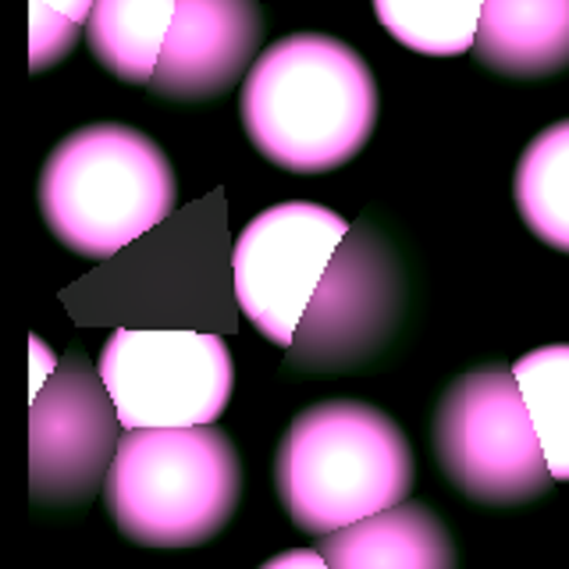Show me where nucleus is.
<instances>
[{
	"label": "nucleus",
	"mask_w": 569,
	"mask_h": 569,
	"mask_svg": "<svg viewBox=\"0 0 569 569\" xmlns=\"http://www.w3.org/2000/svg\"><path fill=\"white\" fill-rule=\"evenodd\" d=\"M413 452L381 409L335 399L302 409L278 449V495L307 533H335L402 506Z\"/></svg>",
	"instance_id": "obj_2"
},
{
	"label": "nucleus",
	"mask_w": 569,
	"mask_h": 569,
	"mask_svg": "<svg viewBox=\"0 0 569 569\" xmlns=\"http://www.w3.org/2000/svg\"><path fill=\"white\" fill-rule=\"evenodd\" d=\"M174 11L178 0H97L86 29L89 50L121 82L150 86Z\"/></svg>",
	"instance_id": "obj_13"
},
{
	"label": "nucleus",
	"mask_w": 569,
	"mask_h": 569,
	"mask_svg": "<svg viewBox=\"0 0 569 569\" xmlns=\"http://www.w3.org/2000/svg\"><path fill=\"white\" fill-rule=\"evenodd\" d=\"M93 4L97 0H29V8H40V11H50L58 18H68V22L82 26L89 14H93Z\"/></svg>",
	"instance_id": "obj_19"
},
{
	"label": "nucleus",
	"mask_w": 569,
	"mask_h": 569,
	"mask_svg": "<svg viewBox=\"0 0 569 569\" xmlns=\"http://www.w3.org/2000/svg\"><path fill=\"white\" fill-rule=\"evenodd\" d=\"M263 14L253 0H178L150 89L168 100H213L253 64Z\"/></svg>",
	"instance_id": "obj_10"
},
{
	"label": "nucleus",
	"mask_w": 569,
	"mask_h": 569,
	"mask_svg": "<svg viewBox=\"0 0 569 569\" xmlns=\"http://www.w3.org/2000/svg\"><path fill=\"white\" fill-rule=\"evenodd\" d=\"M239 111L249 142L271 164L325 174L367 147L378 124V82L349 43L296 32L249 68Z\"/></svg>",
	"instance_id": "obj_1"
},
{
	"label": "nucleus",
	"mask_w": 569,
	"mask_h": 569,
	"mask_svg": "<svg viewBox=\"0 0 569 569\" xmlns=\"http://www.w3.org/2000/svg\"><path fill=\"white\" fill-rule=\"evenodd\" d=\"M331 569H456L449 530L423 506H391L320 538Z\"/></svg>",
	"instance_id": "obj_11"
},
{
	"label": "nucleus",
	"mask_w": 569,
	"mask_h": 569,
	"mask_svg": "<svg viewBox=\"0 0 569 569\" xmlns=\"http://www.w3.org/2000/svg\"><path fill=\"white\" fill-rule=\"evenodd\" d=\"M76 40H79L76 22L40 11V8H29V68L32 71H43L50 64L64 61L71 47H76Z\"/></svg>",
	"instance_id": "obj_17"
},
{
	"label": "nucleus",
	"mask_w": 569,
	"mask_h": 569,
	"mask_svg": "<svg viewBox=\"0 0 569 569\" xmlns=\"http://www.w3.org/2000/svg\"><path fill=\"white\" fill-rule=\"evenodd\" d=\"M516 207L533 236L569 253V121L530 139L516 168Z\"/></svg>",
	"instance_id": "obj_14"
},
{
	"label": "nucleus",
	"mask_w": 569,
	"mask_h": 569,
	"mask_svg": "<svg viewBox=\"0 0 569 569\" xmlns=\"http://www.w3.org/2000/svg\"><path fill=\"white\" fill-rule=\"evenodd\" d=\"M118 406L100 370L64 356L29 409V491L40 506H82L118 456Z\"/></svg>",
	"instance_id": "obj_9"
},
{
	"label": "nucleus",
	"mask_w": 569,
	"mask_h": 569,
	"mask_svg": "<svg viewBox=\"0 0 569 569\" xmlns=\"http://www.w3.org/2000/svg\"><path fill=\"white\" fill-rule=\"evenodd\" d=\"M242 467L218 427H142L124 431L107 473V512L147 548H192L236 516Z\"/></svg>",
	"instance_id": "obj_4"
},
{
	"label": "nucleus",
	"mask_w": 569,
	"mask_h": 569,
	"mask_svg": "<svg viewBox=\"0 0 569 569\" xmlns=\"http://www.w3.org/2000/svg\"><path fill=\"white\" fill-rule=\"evenodd\" d=\"M260 569H331V566L313 548H292V551H281V556H274L271 562H263Z\"/></svg>",
	"instance_id": "obj_18"
},
{
	"label": "nucleus",
	"mask_w": 569,
	"mask_h": 569,
	"mask_svg": "<svg viewBox=\"0 0 569 569\" xmlns=\"http://www.w3.org/2000/svg\"><path fill=\"white\" fill-rule=\"evenodd\" d=\"M435 456L480 506H523L551 488L548 456L512 370H473L438 402Z\"/></svg>",
	"instance_id": "obj_5"
},
{
	"label": "nucleus",
	"mask_w": 569,
	"mask_h": 569,
	"mask_svg": "<svg viewBox=\"0 0 569 569\" xmlns=\"http://www.w3.org/2000/svg\"><path fill=\"white\" fill-rule=\"evenodd\" d=\"M406 278L391 246L370 224L349 228L320 278L289 360L299 370H349L378 356L399 331Z\"/></svg>",
	"instance_id": "obj_7"
},
{
	"label": "nucleus",
	"mask_w": 569,
	"mask_h": 569,
	"mask_svg": "<svg viewBox=\"0 0 569 569\" xmlns=\"http://www.w3.org/2000/svg\"><path fill=\"white\" fill-rule=\"evenodd\" d=\"M346 236V218L302 200L263 210L242 228L231 253L236 299L267 342L292 346L299 320Z\"/></svg>",
	"instance_id": "obj_8"
},
{
	"label": "nucleus",
	"mask_w": 569,
	"mask_h": 569,
	"mask_svg": "<svg viewBox=\"0 0 569 569\" xmlns=\"http://www.w3.org/2000/svg\"><path fill=\"white\" fill-rule=\"evenodd\" d=\"M512 373L538 427L551 477L569 480V346L533 349L516 360Z\"/></svg>",
	"instance_id": "obj_15"
},
{
	"label": "nucleus",
	"mask_w": 569,
	"mask_h": 569,
	"mask_svg": "<svg viewBox=\"0 0 569 569\" xmlns=\"http://www.w3.org/2000/svg\"><path fill=\"white\" fill-rule=\"evenodd\" d=\"M473 50L498 76H556L569 64V0H485Z\"/></svg>",
	"instance_id": "obj_12"
},
{
	"label": "nucleus",
	"mask_w": 569,
	"mask_h": 569,
	"mask_svg": "<svg viewBox=\"0 0 569 569\" xmlns=\"http://www.w3.org/2000/svg\"><path fill=\"white\" fill-rule=\"evenodd\" d=\"M373 11L402 47L452 58L477 43L485 0H373Z\"/></svg>",
	"instance_id": "obj_16"
},
{
	"label": "nucleus",
	"mask_w": 569,
	"mask_h": 569,
	"mask_svg": "<svg viewBox=\"0 0 569 569\" xmlns=\"http://www.w3.org/2000/svg\"><path fill=\"white\" fill-rule=\"evenodd\" d=\"M178 189L164 150L129 124L100 121L71 132L47 157L40 207L71 253L107 260L174 210Z\"/></svg>",
	"instance_id": "obj_3"
},
{
	"label": "nucleus",
	"mask_w": 569,
	"mask_h": 569,
	"mask_svg": "<svg viewBox=\"0 0 569 569\" xmlns=\"http://www.w3.org/2000/svg\"><path fill=\"white\" fill-rule=\"evenodd\" d=\"M97 370L124 431L207 427L224 413L236 388L224 338L203 331L118 328L103 342Z\"/></svg>",
	"instance_id": "obj_6"
}]
</instances>
